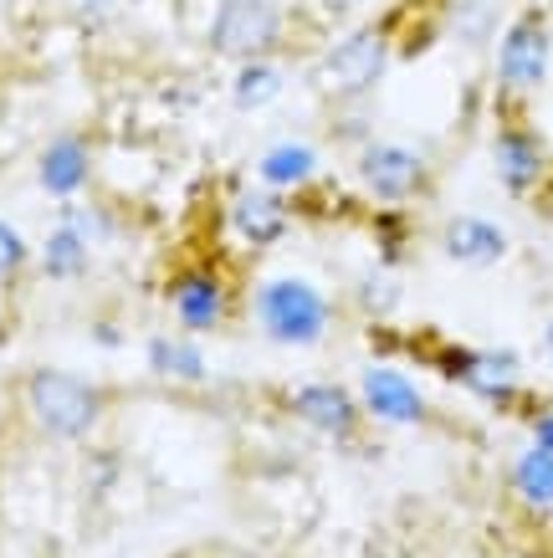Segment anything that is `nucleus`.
Instances as JSON below:
<instances>
[{
	"label": "nucleus",
	"mask_w": 553,
	"mask_h": 558,
	"mask_svg": "<svg viewBox=\"0 0 553 558\" xmlns=\"http://www.w3.org/2000/svg\"><path fill=\"white\" fill-rule=\"evenodd\" d=\"M528 430H533V446L553 451V410H533V415H528Z\"/></svg>",
	"instance_id": "obj_25"
},
{
	"label": "nucleus",
	"mask_w": 553,
	"mask_h": 558,
	"mask_svg": "<svg viewBox=\"0 0 553 558\" xmlns=\"http://www.w3.org/2000/svg\"><path fill=\"white\" fill-rule=\"evenodd\" d=\"M507 482H513V497H518L522 508L553 512V451H543V446L518 451V461H513Z\"/></svg>",
	"instance_id": "obj_18"
},
{
	"label": "nucleus",
	"mask_w": 553,
	"mask_h": 558,
	"mask_svg": "<svg viewBox=\"0 0 553 558\" xmlns=\"http://www.w3.org/2000/svg\"><path fill=\"white\" fill-rule=\"evenodd\" d=\"M334 138H344V144H369V113H359V102L334 123Z\"/></svg>",
	"instance_id": "obj_24"
},
{
	"label": "nucleus",
	"mask_w": 553,
	"mask_h": 558,
	"mask_svg": "<svg viewBox=\"0 0 553 558\" xmlns=\"http://www.w3.org/2000/svg\"><path fill=\"white\" fill-rule=\"evenodd\" d=\"M83 5H87V11H103V5H108V0H83Z\"/></svg>",
	"instance_id": "obj_28"
},
{
	"label": "nucleus",
	"mask_w": 553,
	"mask_h": 558,
	"mask_svg": "<svg viewBox=\"0 0 553 558\" xmlns=\"http://www.w3.org/2000/svg\"><path fill=\"white\" fill-rule=\"evenodd\" d=\"M93 339H98L103 349H118V343H123V328H118V323H98V328H93Z\"/></svg>",
	"instance_id": "obj_26"
},
{
	"label": "nucleus",
	"mask_w": 553,
	"mask_h": 558,
	"mask_svg": "<svg viewBox=\"0 0 553 558\" xmlns=\"http://www.w3.org/2000/svg\"><path fill=\"white\" fill-rule=\"evenodd\" d=\"M287 410H292L308 430L334 436V440L359 436V421H364V405H359L344 385H334V379H308V385H298L287 395Z\"/></svg>",
	"instance_id": "obj_12"
},
{
	"label": "nucleus",
	"mask_w": 553,
	"mask_h": 558,
	"mask_svg": "<svg viewBox=\"0 0 553 558\" xmlns=\"http://www.w3.org/2000/svg\"><path fill=\"white\" fill-rule=\"evenodd\" d=\"M353 174H359V185H364L369 201L389 205V210L420 201L425 185H431L425 154L410 149V144H395V138H369V144H359V154H353Z\"/></svg>",
	"instance_id": "obj_3"
},
{
	"label": "nucleus",
	"mask_w": 553,
	"mask_h": 558,
	"mask_svg": "<svg viewBox=\"0 0 553 558\" xmlns=\"http://www.w3.org/2000/svg\"><path fill=\"white\" fill-rule=\"evenodd\" d=\"M513 558H528V554H513Z\"/></svg>",
	"instance_id": "obj_29"
},
{
	"label": "nucleus",
	"mask_w": 553,
	"mask_h": 558,
	"mask_svg": "<svg viewBox=\"0 0 553 558\" xmlns=\"http://www.w3.org/2000/svg\"><path fill=\"white\" fill-rule=\"evenodd\" d=\"M36 185L47 190L51 201H77L93 185V144L83 134H57L36 154Z\"/></svg>",
	"instance_id": "obj_13"
},
{
	"label": "nucleus",
	"mask_w": 553,
	"mask_h": 558,
	"mask_svg": "<svg viewBox=\"0 0 553 558\" xmlns=\"http://www.w3.org/2000/svg\"><path fill=\"white\" fill-rule=\"evenodd\" d=\"M492 170H497V180H503V190L513 201H528L549 180V149H543V138L528 123L507 119L492 134Z\"/></svg>",
	"instance_id": "obj_10"
},
{
	"label": "nucleus",
	"mask_w": 553,
	"mask_h": 558,
	"mask_svg": "<svg viewBox=\"0 0 553 558\" xmlns=\"http://www.w3.org/2000/svg\"><path fill=\"white\" fill-rule=\"evenodd\" d=\"M441 252L452 256L456 267L486 271L507 256V231L486 216H452L441 226Z\"/></svg>",
	"instance_id": "obj_14"
},
{
	"label": "nucleus",
	"mask_w": 553,
	"mask_h": 558,
	"mask_svg": "<svg viewBox=\"0 0 553 558\" xmlns=\"http://www.w3.org/2000/svg\"><path fill=\"white\" fill-rule=\"evenodd\" d=\"M165 303L180 323V333L190 339H205V333H220L226 318H231V282L226 271L211 267V262H190L165 282Z\"/></svg>",
	"instance_id": "obj_7"
},
{
	"label": "nucleus",
	"mask_w": 553,
	"mask_h": 558,
	"mask_svg": "<svg viewBox=\"0 0 553 558\" xmlns=\"http://www.w3.org/2000/svg\"><path fill=\"white\" fill-rule=\"evenodd\" d=\"M385 68H389V26H359V32H349L344 41L328 47V57L313 72V83L328 98L353 102L385 77Z\"/></svg>",
	"instance_id": "obj_5"
},
{
	"label": "nucleus",
	"mask_w": 553,
	"mask_h": 558,
	"mask_svg": "<svg viewBox=\"0 0 553 558\" xmlns=\"http://www.w3.org/2000/svg\"><path fill=\"white\" fill-rule=\"evenodd\" d=\"M26 262H32V246H26V236H21L11 220H0V288H11L21 271H26Z\"/></svg>",
	"instance_id": "obj_22"
},
{
	"label": "nucleus",
	"mask_w": 553,
	"mask_h": 558,
	"mask_svg": "<svg viewBox=\"0 0 553 558\" xmlns=\"http://www.w3.org/2000/svg\"><path fill=\"white\" fill-rule=\"evenodd\" d=\"M318 174H323V154L308 138H277V144H267V149L256 154V185L282 190V195L308 190Z\"/></svg>",
	"instance_id": "obj_15"
},
{
	"label": "nucleus",
	"mask_w": 553,
	"mask_h": 558,
	"mask_svg": "<svg viewBox=\"0 0 553 558\" xmlns=\"http://www.w3.org/2000/svg\"><path fill=\"white\" fill-rule=\"evenodd\" d=\"M282 68L272 62V57H252V62H236V77H231V102L241 113H256V108H267V102L282 98Z\"/></svg>",
	"instance_id": "obj_19"
},
{
	"label": "nucleus",
	"mask_w": 553,
	"mask_h": 558,
	"mask_svg": "<svg viewBox=\"0 0 553 558\" xmlns=\"http://www.w3.org/2000/svg\"><path fill=\"white\" fill-rule=\"evenodd\" d=\"M431 364H436L441 379L471 389L477 400H486L497 410H513L522 400V359L513 349H461V343H446Z\"/></svg>",
	"instance_id": "obj_6"
},
{
	"label": "nucleus",
	"mask_w": 553,
	"mask_h": 558,
	"mask_svg": "<svg viewBox=\"0 0 553 558\" xmlns=\"http://www.w3.org/2000/svg\"><path fill=\"white\" fill-rule=\"evenodd\" d=\"M62 220H68L72 231H83L93 246L118 236V216L113 210H103V205H83V201H62Z\"/></svg>",
	"instance_id": "obj_21"
},
{
	"label": "nucleus",
	"mask_w": 553,
	"mask_h": 558,
	"mask_svg": "<svg viewBox=\"0 0 553 558\" xmlns=\"http://www.w3.org/2000/svg\"><path fill=\"white\" fill-rule=\"evenodd\" d=\"M252 307L256 333L277 349H318L328 333H334V298L308 282V277H292V271H277V277H262L247 298Z\"/></svg>",
	"instance_id": "obj_1"
},
{
	"label": "nucleus",
	"mask_w": 553,
	"mask_h": 558,
	"mask_svg": "<svg viewBox=\"0 0 553 558\" xmlns=\"http://www.w3.org/2000/svg\"><path fill=\"white\" fill-rule=\"evenodd\" d=\"M452 32L467 41V47H482L497 36V5L492 0H456L452 11Z\"/></svg>",
	"instance_id": "obj_20"
},
{
	"label": "nucleus",
	"mask_w": 553,
	"mask_h": 558,
	"mask_svg": "<svg viewBox=\"0 0 553 558\" xmlns=\"http://www.w3.org/2000/svg\"><path fill=\"white\" fill-rule=\"evenodd\" d=\"M538 349H543V359H549V364H553V318L543 323V339H538Z\"/></svg>",
	"instance_id": "obj_27"
},
{
	"label": "nucleus",
	"mask_w": 553,
	"mask_h": 558,
	"mask_svg": "<svg viewBox=\"0 0 553 558\" xmlns=\"http://www.w3.org/2000/svg\"><path fill=\"white\" fill-rule=\"evenodd\" d=\"M144 359H149V369L159 374V379H169V385H201L205 374V354L195 349V339L184 333V339H175V333H154L149 343H144Z\"/></svg>",
	"instance_id": "obj_17"
},
{
	"label": "nucleus",
	"mask_w": 553,
	"mask_h": 558,
	"mask_svg": "<svg viewBox=\"0 0 553 558\" xmlns=\"http://www.w3.org/2000/svg\"><path fill=\"white\" fill-rule=\"evenodd\" d=\"M292 201H287L282 190H267V185H241L231 190V201H226V231H231L241 246H252V252H267L277 241H287L292 231Z\"/></svg>",
	"instance_id": "obj_9"
},
{
	"label": "nucleus",
	"mask_w": 553,
	"mask_h": 558,
	"mask_svg": "<svg viewBox=\"0 0 553 558\" xmlns=\"http://www.w3.org/2000/svg\"><path fill=\"white\" fill-rule=\"evenodd\" d=\"M359 405H364V415H374L380 425H395V430L431 421V405H425L420 385L395 364H369L359 374Z\"/></svg>",
	"instance_id": "obj_11"
},
{
	"label": "nucleus",
	"mask_w": 553,
	"mask_h": 558,
	"mask_svg": "<svg viewBox=\"0 0 553 558\" xmlns=\"http://www.w3.org/2000/svg\"><path fill=\"white\" fill-rule=\"evenodd\" d=\"M93 271V241L83 231H72L68 220H57L41 241V277L47 282H83Z\"/></svg>",
	"instance_id": "obj_16"
},
{
	"label": "nucleus",
	"mask_w": 553,
	"mask_h": 558,
	"mask_svg": "<svg viewBox=\"0 0 553 558\" xmlns=\"http://www.w3.org/2000/svg\"><path fill=\"white\" fill-rule=\"evenodd\" d=\"M26 410H32V421L41 436L83 440L87 430L103 421L108 395L72 369H32L26 374Z\"/></svg>",
	"instance_id": "obj_2"
},
{
	"label": "nucleus",
	"mask_w": 553,
	"mask_h": 558,
	"mask_svg": "<svg viewBox=\"0 0 553 558\" xmlns=\"http://www.w3.org/2000/svg\"><path fill=\"white\" fill-rule=\"evenodd\" d=\"M395 303H400V282L389 277V267H374L364 282H359V307H364V313H389Z\"/></svg>",
	"instance_id": "obj_23"
},
{
	"label": "nucleus",
	"mask_w": 553,
	"mask_h": 558,
	"mask_svg": "<svg viewBox=\"0 0 553 558\" xmlns=\"http://www.w3.org/2000/svg\"><path fill=\"white\" fill-rule=\"evenodd\" d=\"M549 62H553V32L538 11H522L518 21H507L503 41H497V93L507 102L528 98L549 83Z\"/></svg>",
	"instance_id": "obj_8"
},
{
	"label": "nucleus",
	"mask_w": 553,
	"mask_h": 558,
	"mask_svg": "<svg viewBox=\"0 0 553 558\" xmlns=\"http://www.w3.org/2000/svg\"><path fill=\"white\" fill-rule=\"evenodd\" d=\"M287 41V11L277 0H220L211 16V51L226 62L272 57Z\"/></svg>",
	"instance_id": "obj_4"
}]
</instances>
